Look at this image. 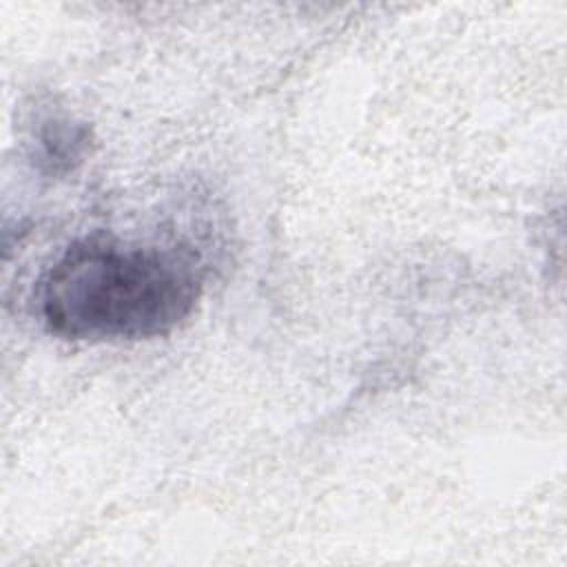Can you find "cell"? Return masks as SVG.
Returning <instances> with one entry per match:
<instances>
[{
  "instance_id": "obj_1",
  "label": "cell",
  "mask_w": 567,
  "mask_h": 567,
  "mask_svg": "<svg viewBox=\"0 0 567 567\" xmlns=\"http://www.w3.org/2000/svg\"><path fill=\"white\" fill-rule=\"evenodd\" d=\"M202 290L197 250L93 233L44 270L38 310L60 339L137 341L173 332L193 315Z\"/></svg>"
},
{
  "instance_id": "obj_2",
  "label": "cell",
  "mask_w": 567,
  "mask_h": 567,
  "mask_svg": "<svg viewBox=\"0 0 567 567\" xmlns=\"http://www.w3.org/2000/svg\"><path fill=\"white\" fill-rule=\"evenodd\" d=\"M38 146L40 155L38 162L49 166L51 173L69 171L73 162L82 157V153L89 146V131L84 126H75L71 122L62 120H44L40 133H38Z\"/></svg>"
}]
</instances>
